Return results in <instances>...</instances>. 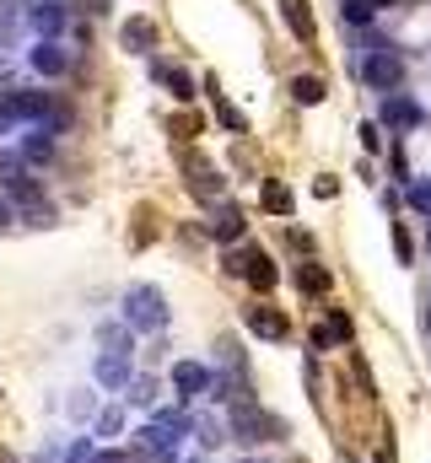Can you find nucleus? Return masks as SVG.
I'll use <instances>...</instances> for the list:
<instances>
[{
    "label": "nucleus",
    "mask_w": 431,
    "mask_h": 463,
    "mask_svg": "<svg viewBox=\"0 0 431 463\" xmlns=\"http://www.w3.org/2000/svg\"><path fill=\"white\" fill-rule=\"evenodd\" d=\"M167 324V302L157 286H130L124 297V329H140V334H157Z\"/></svg>",
    "instance_id": "f257e3e1"
},
{
    "label": "nucleus",
    "mask_w": 431,
    "mask_h": 463,
    "mask_svg": "<svg viewBox=\"0 0 431 463\" xmlns=\"http://www.w3.org/2000/svg\"><path fill=\"white\" fill-rule=\"evenodd\" d=\"M232 437L238 442H281L286 437V421L259 410V405H232Z\"/></svg>",
    "instance_id": "f03ea898"
},
{
    "label": "nucleus",
    "mask_w": 431,
    "mask_h": 463,
    "mask_svg": "<svg viewBox=\"0 0 431 463\" xmlns=\"http://www.w3.org/2000/svg\"><path fill=\"white\" fill-rule=\"evenodd\" d=\"M362 76H367V86H378V92L389 97V92H400L405 59H400L389 43H367V49H362Z\"/></svg>",
    "instance_id": "7ed1b4c3"
},
{
    "label": "nucleus",
    "mask_w": 431,
    "mask_h": 463,
    "mask_svg": "<svg viewBox=\"0 0 431 463\" xmlns=\"http://www.w3.org/2000/svg\"><path fill=\"white\" fill-rule=\"evenodd\" d=\"M243 324H248V334H259V340H286V334H292L286 313H275L270 302H254V307L243 313Z\"/></svg>",
    "instance_id": "20e7f679"
},
{
    "label": "nucleus",
    "mask_w": 431,
    "mask_h": 463,
    "mask_svg": "<svg viewBox=\"0 0 431 463\" xmlns=\"http://www.w3.org/2000/svg\"><path fill=\"white\" fill-rule=\"evenodd\" d=\"M173 388H178L184 405L200 399V394H211V367H200V361H178V367H173Z\"/></svg>",
    "instance_id": "39448f33"
},
{
    "label": "nucleus",
    "mask_w": 431,
    "mask_h": 463,
    "mask_svg": "<svg viewBox=\"0 0 431 463\" xmlns=\"http://www.w3.org/2000/svg\"><path fill=\"white\" fill-rule=\"evenodd\" d=\"M205 227H211V237H216V243H243V227H248V221H243V210H238V205H216Z\"/></svg>",
    "instance_id": "423d86ee"
},
{
    "label": "nucleus",
    "mask_w": 431,
    "mask_h": 463,
    "mask_svg": "<svg viewBox=\"0 0 431 463\" xmlns=\"http://www.w3.org/2000/svg\"><path fill=\"white\" fill-rule=\"evenodd\" d=\"M383 124H389V129H416V124H421V108H416L405 92H389V97H383Z\"/></svg>",
    "instance_id": "0eeeda50"
},
{
    "label": "nucleus",
    "mask_w": 431,
    "mask_h": 463,
    "mask_svg": "<svg viewBox=\"0 0 431 463\" xmlns=\"http://www.w3.org/2000/svg\"><path fill=\"white\" fill-rule=\"evenodd\" d=\"M119 38H124V49H135V54H151V49H157V22H146V16H130V22L119 27Z\"/></svg>",
    "instance_id": "6e6552de"
},
{
    "label": "nucleus",
    "mask_w": 431,
    "mask_h": 463,
    "mask_svg": "<svg viewBox=\"0 0 431 463\" xmlns=\"http://www.w3.org/2000/svg\"><path fill=\"white\" fill-rule=\"evenodd\" d=\"M97 383H103V388H124V383H130V356L103 351V356H97Z\"/></svg>",
    "instance_id": "1a4fd4ad"
},
{
    "label": "nucleus",
    "mask_w": 431,
    "mask_h": 463,
    "mask_svg": "<svg viewBox=\"0 0 431 463\" xmlns=\"http://www.w3.org/2000/svg\"><path fill=\"white\" fill-rule=\"evenodd\" d=\"M189 189L200 194V200H221V173L216 167H205V162H194L189 156Z\"/></svg>",
    "instance_id": "9d476101"
},
{
    "label": "nucleus",
    "mask_w": 431,
    "mask_h": 463,
    "mask_svg": "<svg viewBox=\"0 0 431 463\" xmlns=\"http://www.w3.org/2000/svg\"><path fill=\"white\" fill-rule=\"evenodd\" d=\"M32 65H38L43 76H65V70H70V54H65L59 43H49V38H43V43L32 49Z\"/></svg>",
    "instance_id": "9b49d317"
},
{
    "label": "nucleus",
    "mask_w": 431,
    "mask_h": 463,
    "mask_svg": "<svg viewBox=\"0 0 431 463\" xmlns=\"http://www.w3.org/2000/svg\"><path fill=\"white\" fill-rule=\"evenodd\" d=\"M157 81H167V92H173L178 102H189V97H194V81H189L178 65H162V59H157Z\"/></svg>",
    "instance_id": "f8f14e48"
},
{
    "label": "nucleus",
    "mask_w": 431,
    "mask_h": 463,
    "mask_svg": "<svg viewBox=\"0 0 431 463\" xmlns=\"http://www.w3.org/2000/svg\"><path fill=\"white\" fill-rule=\"evenodd\" d=\"M259 200H265V210H275V216H292V189L286 183H275V178H265V189H259Z\"/></svg>",
    "instance_id": "ddd939ff"
},
{
    "label": "nucleus",
    "mask_w": 431,
    "mask_h": 463,
    "mask_svg": "<svg viewBox=\"0 0 431 463\" xmlns=\"http://www.w3.org/2000/svg\"><path fill=\"white\" fill-rule=\"evenodd\" d=\"M383 5H389V0H340V16H346L351 27H367Z\"/></svg>",
    "instance_id": "4468645a"
},
{
    "label": "nucleus",
    "mask_w": 431,
    "mask_h": 463,
    "mask_svg": "<svg viewBox=\"0 0 431 463\" xmlns=\"http://www.w3.org/2000/svg\"><path fill=\"white\" fill-rule=\"evenodd\" d=\"M297 291H308V297H324V291H329V275H324L319 264H297Z\"/></svg>",
    "instance_id": "2eb2a0df"
},
{
    "label": "nucleus",
    "mask_w": 431,
    "mask_h": 463,
    "mask_svg": "<svg viewBox=\"0 0 431 463\" xmlns=\"http://www.w3.org/2000/svg\"><path fill=\"white\" fill-rule=\"evenodd\" d=\"M205 92H211V97H216V113H221V124H227V129H238V135H243V129H248V124H243V113H238V108H232V102H227V97H221V86H216V81H205Z\"/></svg>",
    "instance_id": "dca6fc26"
},
{
    "label": "nucleus",
    "mask_w": 431,
    "mask_h": 463,
    "mask_svg": "<svg viewBox=\"0 0 431 463\" xmlns=\"http://www.w3.org/2000/svg\"><path fill=\"white\" fill-rule=\"evenodd\" d=\"M292 97L313 108V102H324V81H319V76H297V81H292Z\"/></svg>",
    "instance_id": "f3484780"
},
{
    "label": "nucleus",
    "mask_w": 431,
    "mask_h": 463,
    "mask_svg": "<svg viewBox=\"0 0 431 463\" xmlns=\"http://www.w3.org/2000/svg\"><path fill=\"white\" fill-rule=\"evenodd\" d=\"M22 156H27V162H49V156H54V140H49V129H38V135L22 146Z\"/></svg>",
    "instance_id": "a211bd4d"
},
{
    "label": "nucleus",
    "mask_w": 431,
    "mask_h": 463,
    "mask_svg": "<svg viewBox=\"0 0 431 463\" xmlns=\"http://www.w3.org/2000/svg\"><path fill=\"white\" fill-rule=\"evenodd\" d=\"M405 200H410V210H421V216H431V178H416V183L405 189Z\"/></svg>",
    "instance_id": "6ab92c4d"
},
{
    "label": "nucleus",
    "mask_w": 431,
    "mask_h": 463,
    "mask_svg": "<svg viewBox=\"0 0 431 463\" xmlns=\"http://www.w3.org/2000/svg\"><path fill=\"white\" fill-rule=\"evenodd\" d=\"M32 22H38V32H54V27H59V5H54V0H43V5L32 11Z\"/></svg>",
    "instance_id": "aec40b11"
},
{
    "label": "nucleus",
    "mask_w": 431,
    "mask_h": 463,
    "mask_svg": "<svg viewBox=\"0 0 431 463\" xmlns=\"http://www.w3.org/2000/svg\"><path fill=\"white\" fill-rule=\"evenodd\" d=\"M103 345L119 351V356H130V329H113V324H108V329H103Z\"/></svg>",
    "instance_id": "412c9836"
},
{
    "label": "nucleus",
    "mask_w": 431,
    "mask_h": 463,
    "mask_svg": "<svg viewBox=\"0 0 431 463\" xmlns=\"http://www.w3.org/2000/svg\"><path fill=\"white\" fill-rule=\"evenodd\" d=\"M119 432H124V415L119 410H103L97 415V437H119Z\"/></svg>",
    "instance_id": "4be33fe9"
},
{
    "label": "nucleus",
    "mask_w": 431,
    "mask_h": 463,
    "mask_svg": "<svg viewBox=\"0 0 431 463\" xmlns=\"http://www.w3.org/2000/svg\"><path fill=\"white\" fill-rule=\"evenodd\" d=\"M362 146H367V151H383V129H378V124H362Z\"/></svg>",
    "instance_id": "5701e85b"
},
{
    "label": "nucleus",
    "mask_w": 431,
    "mask_h": 463,
    "mask_svg": "<svg viewBox=\"0 0 431 463\" xmlns=\"http://www.w3.org/2000/svg\"><path fill=\"white\" fill-rule=\"evenodd\" d=\"M329 334H335V340H351V318H346V313H329Z\"/></svg>",
    "instance_id": "b1692460"
},
{
    "label": "nucleus",
    "mask_w": 431,
    "mask_h": 463,
    "mask_svg": "<svg viewBox=\"0 0 431 463\" xmlns=\"http://www.w3.org/2000/svg\"><path fill=\"white\" fill-rule=\"evenodd\" d=\"M394 248H400V259H405V264L416 259V248H410V237H405V227H394Z\"/></svg>",
    "instance_id": "393cba45"
},
{
    "label": "nucleus",
    "mask_w": 431,
    "mask_h": 463,
    "mask_svg": "<svg viewBox=\"0 0 431 463\" xmlns=\"http://www.w3.org/2000/svg\"><path fill=\"white\" fill-rule=\"evenodd\" d=\"M65 463H92V442H76V448L65 453Z\"/></svg>",
    "instance_id": "a878e982"
},
{
    "label": "nucleus",
    "mask_w": 431,
    "mask_h": 463,
    "mask_svg": "<svg viewBox=\"0 0 431 463\" xmlns=\"http://www.w3.org/2000/svg\"><path fill=\"white\" fill-rule=\"evenodd\" d=\"M200 442H205V448H216V442H221V426H216V421H205V426H200Z\"/></svg>",
    "instance_id": "bb28decb"
},
{
    "label": "nucleus",
    "mask_w": 431,
    "mask_h": 463,
    "mask_svg": "<svg viewBox=\"0 0 431 463\" xmlns=\"http://www.w3.org/2000/svg\"><path fill=\"white\" fill-rule=\"evenodd\" d=\"M313 345H319V351H329V345H335V334H329V324H319V329H313Z\"/></svg>",
    "instance_id": "cd10ccee"
},
{
    "label": "nucleus",
    "mask_w": 431,
    "mask_h": 463,
    "mask_svg": "<svg viewBox=\"0 0 431 463\" xmlns=\"http://www.w3.org/2000/svg\"><path fill=\"white\" fill-rule=\"evenodd\" d=\"M92 463H124L119 453H92Z\"/></svg>",
    "instance_id": "c85d7f7f"
},
{
    "label": "nucleus",
    "mask_w": 431,
    "mask_h": 463,
    "mask_svg": "<svg viewBox=\"0 0 431 463\" xmlns=\"http://www.w3.org/2000/svg\"><path fill=\"white\" fill-rule=\"evenodd\" d=\"M421 329L431 334V297H427V307H421Z\"/></svg>",
    "instance_id": "c756f323"
},
{
    "label": "nucleus",
    "mask_w": 431,
    "mask_h": 463,
    "mask_svg": "<svg viewBox=\"0 0 431 463\" xmlns=\"http://www.w3.org/2000/svg\"><path fill=\"white\" fill-rule=\"evenodd\" d=\"M373 463H394V448H378V459Z\"/></svg>",
    "instance_id": "7c9ffc66"
},
{
    "label": "nucleus",
    "mask_w": 431,
    "mask_h": 463,
    "mask_svg": "<svg viewBox=\"0 0 431 463\" xmlns=\"http://www.w3.org/2000/svg\"><path fill=\"white\" fill-rule=\"evenodd\" d=\"M0 227H11V210H5V205H0Z\"/></svg>",
    "instance_id": "2f4dec72"
},
{
    "label": "nucleus",
    "mask_w": 431,
    "mask_h": 463,
    "mask_svg": "<svg viewBox=\"0 0 431 463\" xmlns=\"http://www.w3.org/2000/svg\"><path fill=\"white\" fill-rule=\"evenodd\" d=\"M427 243H431V227H427Z\"/></svg>",
    "instance_id": "473e14b6"
},
{
    "label": "nucleus",
    "mask_w": 431,
    "mask_h": 463,
    "mask_svg": "<svg viewBox=\"0 0 431 463\" xmlns=\"http://www.w3.org/2000/svg\"><path fill=\"white\" fill-rule=\"evenodd\" d=\"M194 463H200V459H194Z\"/></svg>",
    "instance_id": "72a5a7b5"
}]
</instances>
